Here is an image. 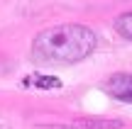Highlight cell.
I'll list each match as a JSON object with an SVG mask.
<instances>
[{"mask_svg":"<svg viewBox=\"0 0 132 129\" xmlns=\"http://www.w3.org/2000/svg\"><path fill=\"white\" fill-rule=\"evenodd\" d=\"M27 85H34V88H61V81L54 76H32L27 78Z\"/></svg>","mask_w":132,"mask_h":129,"instance_id":"cell-5","label":"cell"},{"mask_svg":"<svg viewBox=\"0 0 132 129\" xmlns=\"http://www.w3.org/2000/svg\"><path fill=\"white\" fill-rule=\"evenodd\" d=\"M81 127H88V129H120L122 122L118 120H81Z\"/></svg>","mask_w":132,"mask_h":129,"instance_id":"cell-4","label":"cell"},{"mask_svg":"<svg viewBox=\"0 0 132 129\" xmlns=\"http://www.w3.org/2000/svg\"><path fill=\"white\" fill-rule=\"evenodd\" d=\"M103 90L115 100L132 105V73H113L103 83Z\"/></svg>","mask_w":132,"mask_h":129,"instance_id":"cell-2","label":"cell"},{"mask_svg":"<svg viewBox=\"0 0 132 129\" xmlns=\"http://www.w3.org/2000/svg\"><path fill=\"white\" fill-rule=\"evenodd\" d=\"M115 32H118L120 37H125V39L132 42V10L130 12H122L118 19H115Z\"/></svg>","mask_w":132,"mask_h":129,"instance_id":"cell-3","label":"cell"},{"mask_svg":"<svg viewBox=\"0 0 132 129\" xmlns=\"http://www.w3.org/2000/svg\"><path fill=\"white\" fill-rule=\"evenodd\" d=\"M98 46V37L86 24H56L42 29L32 39V58L47 66H69L88 58Z\"/></svg>","mask_w":132,"mask_h":129,"instance_id":"cell-1","label":"cell"}]
</instances>
